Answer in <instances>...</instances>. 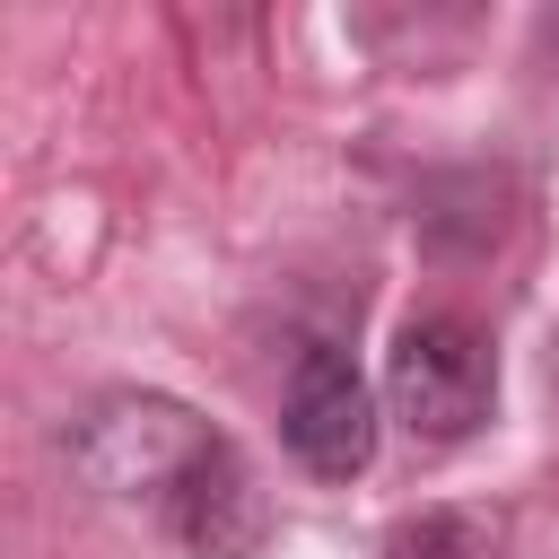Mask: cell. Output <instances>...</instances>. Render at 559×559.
<instances>
[{
  "label": "cell",
  "mask_w": 559,
  "mask_h": 559,
  "mask_svg": "<svg viewBox=\"0 0 559 559\" xmlns=\"http://www.w3.org/2000/svg\"><path fill=\"white\" fill-rule=\"evenodd\" d=\"M280 437H288V454L314 480H349V472L376 463V402H367L349 349H332V341H306L297 349L288 402H280Z\"/></svg>",
  "instance_id": "3"
},
{
  "label": "cell",
  "mask_w": 559,
  "mask_h": 559,
  "mask_svg": "<svg viewBox=\"0 0 559 559\" xmlns=\"http://www.w3.org/2000/svg\"><path fill=\"white\" fill-rule=\"evenodd\" d=\"M210 454H218V437H210L183 402H166V393H105V402H87L79 428H70V463H79L96 489H114V498L183 489Z\"/></svg>",
  "instance_id": "2"
},
{
  "label": "cell",
  "mask_w": 559,
  "mask_h": 559,
  "mask_svg": "<svg viewBox=\"0 0 559 559\" xmlns=\"http://www.w3.org/2000/svg\"><path fill=\"white\" fill-rule=\"evenodd\" d=\"M384 393L419 445H463L498 411V349L463 314H419V323H402V341L384 358Z\"/></svg>",
  "instance_id": "1"
},
{
  "label": "cell",
  "mask_w": 559,
  "mask_h": 559,
  "mask_svg": "<svg viewBox=\"0 0 559 559\" xmlns=\"http://www.w3.org/2000/svg\"><path fill=\"white\" fill-rule=\"evenodd\" d=\"M183 533H192L210 559L253 550V533H262V498H253V480H245V463H236L227 445L183 480Z\"/></svg>",
  "instance_id": "4"
},
{
  "label": "cell",
  "mask_w": 559,
  "mask_h": 559,
  "mask_svg": "<svg viewBox=\"0 0 559 559\" xmlns=\"http://www.w3.org/2000/svg\"><path fill=\"white\" fill-rule=\"evenodd\" d=\"M393 559H498V524L463 507H428L393 533Z\"/></svg>",
  "instance_id": "5"
}]
</instances>
